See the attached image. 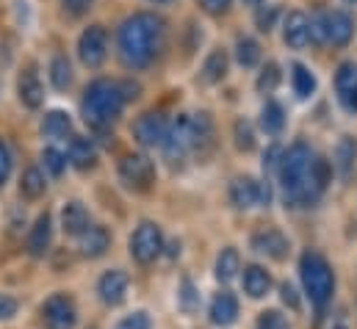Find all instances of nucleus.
<instances>
[{
    "label": "nucleus",
    "instance_id": "nucleus-35",
    "mask_svg": "<svg viewBox=\"0 0 357 329\" xmlns=\"http://www.w3.org/2000/svg\"><path fill=\"white\" fill-rule=\"evenodd\" d=\"M180 307L185 313H194L199 307V293H197V288H194L191 280H183V285H180Z\"/></svg>",
    "mask_w": 357,
    "mask_h": 329
},
{
    "label": "nucleus",
    "instance_id": "nucleus-23",
    "mask_svg": "<svg viewBox=\"0 0 357 329\" xmlns=\"http://www.w3.org/2000/svg\"><path fill=\"white\" fill-rule=\"evenodd\" d=\"M268 288H271V277L264 266H247L244 268V291L252 296V299H261L266 296Z\"/></svg>",
    "mask_w": 357,
    "mask_h": 329
},
{
    "label": "nucleus",
    "instance_id": "nucleus-22",
    "mask_svg": "<svg viewBox=\"0 0 357 329\" xmlns=\"http://www.w3.org/2000/svg\"><path fill=\"white\" fill-rule=\"evenodd\" d=\"M67 161L75 166V169H91L97 161V150L89 139L84 136H73L70 139V150H67Z\"/></svg>",
    "mask_w": 357,
    "mask_h": 329
},
{
    "label": "nucleus",
    "instance_id": "nucleus-31",
    "mask_svg": "<svg viewBox=\"0 0 357 329\" xmlns=\"http://www.w3.org/2000/svg\"><path fill=\"white\" fill-rule=\"evenodd\" d=\"M236 59H238L241 67H255L261 61V45L250 36H241L236 42Z\"/></svg>",
    "mask_w": 357,
    "mask_h": 329
},
{
    "label": "nucleus",
    "instance_id": "nucleus-27",
    "mask_svg": "<svg viewBox=\"0 0 357 329\" xmlns=\"http://www.w3.org/2000/svg\"><path fill=\"white\" fill-rule=\"evenodd\" d=\"M261 128L266 130L268 136L282 133V128H285V111H282L280 102L268 100L266 105H264V111H261Z\"/></svg>",
    "mask_w": 357,
    "mask_h": 329
},
{
    "label": "nucleus",
    "instance_id": "nucleus-15",
    "mask_svg": "<svg viewBox=\"0 0 357 329\" xmlns=\"http://www.w3.org/2000/svg\"><path fill=\"white\" fill-rule=\"evenodd\" d=\"M282 39H285V45L294 47V50H299V47H305V45L310 42L307 17H305L302 11H291V14L285 17V22H282Z\"/></svg>",
    "mask_w": 357,
    "mask_h": 329
},
{
    "label": "nucleus",
    "instance_id": "nucleus-45",
    "mask_svg": "<svg viewBox=\"0 0 357 329\" xmlns=\"http://www.w3.org/2000/svg\"><path fill=\"white\" fill-rule=\"evenodd\" d=\"M119 91H122L125 102H128V100H136V97H139V83H133V81H119Z\"/></svg>",
    "mask_w": 357,
    "mask_h": 329
},
{
    "label": "nucleus",
    "instance_id": "nucleus-14",
    "mask_svg": "<svg viewBox=\"0 0 357 329\" xmlns=\"http://www.w3.org/2000/svg\"><path fill=\"white\" fill-rule=\"evenodd\" d=\"M250 244H252V249L258 254H266L271 260H282L288 254V249H291L288 247V238L280 230H258Z\"/></svg>",
    "mask_w": 357,
    "mask_h": 329
},
{
    "label": "nucleus",
    "instance_id": "nucleus-39",
    "mask_svg": "<svg viewBox=\"0 0 357 329\" xmlns=\"http://www.w3.org/2000/svg\"><path fill=\"white\" fill-rule=\"evenodd\" d=\"M307 28H310V39H313V42H324V39H327V28H324V14H316L313 20H307Z\"/></svg>",
    "mask_w": 357,
    "mask_h": 329
},
{
    "label": "nucleus",
    "instance_id": "nucleus-18",
    "mask_svg": "<svg viewBox=\"0 0 357 329\" xmlns=\"http://www.w3.org/2000/svg\"><path fill=\"white\" fill-rule=\"evenodd\" d=\"M17 91H20V102L25 108H39L45 102V89H42V81L36 75L33 67H28L22 75H20V83H17Z\"/></svg>",
    "mask_w": 357,
    "mask_h": 329
},
{
    "label": "nucleus",
    "instance_id": "nucleus-5",
    "mask_svg": "<svg viewBox=\"0 0 357 329\" xmlns=\"http://www.w3.org/2000/svg\"><path fill=\"white\" fill-rule=\"evenodd\" d=\"M161 147H164L167 161H172V164H180L185 155L197 153V128H194V116H188V114L178 116V119L169 125L167 139H164Z\"/></svg>",
    "mask_w": 357,
    "mask_h": 329
},
{
    "label": "nucleus",
    "instance_id": "nucleus-11",
    "mask_svg": "<svg viewBox=\"0 0 357 329\" xmlns=\"http://www.w3.org/2000/svg\"><path fill=\"white\" fill-rule=\"evenodd\" d=\"M119 177L130 185V188H139L144 191L153 180H155V166L147 155H125L119 161Z\"/></svg>",
    "mask_w": 357,
    "mask_h": 329
},
{
    "label": "nucleus",
    "instance_id": "nucleus-44",
    "mask_svg": "<svg viewBox=\"0 0 357 329\" xmlns=\"http://www.w3.org/2000/svg\"><path fill=\"white\" fill-rule=\"evenodd\" d=\"M230 3H233V0H202V8H205L208 14H222V11L230 8Z\"/></svg>",
    "mask_w": 357,
    "mask_h": 329
},
{
    "label": "nucleus",
    "instance_id": "nucleus-6",
    "mask_svg": "<svg viewBox=\"0 0 357 329\" xmlns=\"http://www.w3.org/2000/svg\"><path fill=\"white\" fill-rule=\"evenodd\" d=\"M161 249H164L161 227L153 224V222H142L136 227L133 238H130V254H133V260L142 263V266H147V263H153L161 254Z\"/></svg>",
    "mask_w": 357,
    "mask_h": 329
},
{
    "label": "nucleus",
    "instance_id": "nucleus-32",
    "mask_svg": "<svg viewBox=\"0 0 357 329\" xmlns=\"http://www.w3.org/2000/svg\"><path fill=\"white\" fill-rule=\"evenodd\" d=\"M50 83H53L56 89H61V91L73 83V67H70L67 56H56V59L50 61Z\"/></svg>",
    "mask_w": 357,
    "mask_h": 329
},
{
    "label": "nucleus",
    "instance_id": "nucleus-20",
    "mask_svg": "<svg viewBox=\"0 0 357 329\" xmlns=\"http://www.w3.org/2000/svg\"><path fill=\"white\" fill-rule=\"evenodd\" d=\"M53 241V222H50V213H42L36 219V224L31 227V236H28V252L33 257H45L47 249Z\"/></svg>",
    "mask_w": 357,
    "mask_h": 329
},
{
    "label": "nucleus",
    "instance_id": "nucleus-30",
    "mask_svg": "<svg viewBox=\"0 0 357 329\" xmlns=\"http://www.w3.org/2000/svg\"><path fill=\"white\" fill-rule=\"evenodd\" d=\"M225 75H227V53H225V50H213V53L205 59L202 78L208 83H219Z\"/></svg>",
    "mask_w": 357,
    "mask_h": 329
},
{
    "label": "nucleus",
    "instance_id": "nucleus-1",
    "mask_svg": "<svg viewBox=\"0 0 357 329\" xmlns=\"http://www.w3.org/2000/svg\"><path fill=\"white\" fill-rule=\"evenodd\" d=\"M277 174H280L282 199L288 208H313L324 194V188L330 185L333 166L330 161L319 158L307 144L299 141L280 155Z\"/></svg>",
    "mask_w": 357,
    "mask_h": 329
},
{
    "label": "nucleus",
    "instance_id": "nucleus-43",
    "mask_svg": "<svg viewBox=\"0 0 357 329\" xmlns=\"http://www.w3.org/2000/svg\"><path fill=\"white\" fill-rule=\"evenodd\" d=\"M280 293H282V302H285L291 310H299V296H296L294 285H288V282H285V285L280 288Z\"/></svg>",
    "mask_w": 357,
    "mask_h": 329
},
{
    "label": "nucleus",
    "instance_id": "nucleus-7",
    "mask_svg": "<svg viewBox=\"0 0 357 329\" xmlns=\"http://www.w3.org/2000/svg\"><path fill=\"white\" fill-rule=\"evenodd\" d=\"M42 321L47 329H75V324H78L75 302L67 293H53L42 305Z\"/></svg>",
    "mask_w": 357,
    "mask_h": 329
},
{
    "label": "nucleus",
    "instance_id": "nucleus-29",
    "mask_svg": "<svg viewBox=\"0 0 357 329\" xmlns=\"http://www.w3.org/2000/svg\"><path fill=\"white\" fill-rule=\"evenodd\" d=\"M45 188H47V183H45V174H42L36 166L25 169L22 180H20V194H22V197H28V199H39V197L45 194Z\"/></svg>",
    "mask_w": 357,
    "mask_h": 329
},
{
    "label": "nucleus",
    "instance_id": "nucleus-4",
    "mask_svg": "<svg viewBox=\"0 0 357 329\" xmlns=\"http://www.w3.org/2000/svg\"><path fill=\"white\" fill-rule=\"evenodd\" d=\"M299 274H302V285H305V293L310 296V302L316 307H324L335 291V274H333L330 263L319 252H305L299 260Z\"/></svg>",
    "mask_w": 357,
    "mask_h": 329
},
{
    "label": "nucleus",
    "instance_id": "nucleus-38",
    "mask_svg": "<svg viewBox=\"0 0 357 329\" xmlns=\"http://www.w3.org/2000/svg\"><path fill=\"white\" fill-rule=\"evenodd\" d=\"M153 324H150V316L147 313H130V316H125L119 324H116V329H150Z\"/></svg>",
    "mask_w": 357,
    "mask_h": 329
},
{
    "label": "nucleus",
    "instance_id": "nucleus-17",
    "mask_svg": "<svg viewBox=\"0 0 357 329\" xmlns=\"http://www.w3.org/2000/svg\"><path fill=\"white\" fill-rule=\"evenodd\" d=\"M61 227L67 236H84L86 230L91 227V219H89V211L81 205V202H67L61 208Z\"/></svg>",
    "mask_w": 357,
    "mask_h": 329
},
{
    "label": "nucleus",
    "instance_id": "nucleus-8",
    "mask_svg": "<svg viewBox=\"0 0 357 329\" xmlns=\"http://www.w3.org/2000/svg\"><path fill=\"white\" fill-rule=\"evenodd\" d=\"M268 199H271V191H268L266 183H261V180L238 177L230 185V202L238 211H250V208H258V205H268Z\"/></svg>",
    "mask_w": 357,
    "mask_h": 329
},
{
    "label": "nucleus",
    "instance_id": "nucleus-12",
    "mask_svg": "<svg viewBox=\"0 0 357 329\" xmlns=\"http://www.w3.org/2000/svg\"><path fill=\"white\" fill-rule=\"evenodd\" d=\"M128 285H130V277H128L122 268H111V271H105V274L100 277L97 293H100V299H102L108 307H116V305L125 302Z\"/></svg>",
    "mask_w": 357,
    "mask_h": 329
},
{
    "label": "nucleus",
    "instance_id": "nucleus-34",
    "mask_svg": "<svg viewBox=\"0 0 357 329\" xmlns=\"http://www.w3.org/2000/svg\"><path fill=\"white\" fill-rule=\"evenodd\" d=\"M236 147L244 150V153H250L255 147V133H252V125L247 119H238L236 122Z\"/></svg>",
    "mask_w": 357,
    "mask_h": 329
},
{
    "label": "nucleus",
    "instance_id": "nucleus-48",
    "mask_svg": "<svg viewBox=\"0 0 357 329\" xmlns=\"http://www.w3.org/2000/svg\"><path fill=\"white\" fill-rule=\"evenodd\" d=\"M347 3H357V0H347Z\"/></svg>",
    "mask_w": 357,
    "mask_h": 329
},
{
    "label": "nucleus",
    "instance_id": "nucleus-13",
    "mask_svg": "<svg viewBox=\"0 0 357 329\" xmlns=\"http://www.w3.org/2000/svg\"><path fill=\"white\" fill-rule=\"evenodd\" d=\"M324 28H327V39L338 47L349 45L352 33H355V20L349 11H330L324 14Z\"/></svg>",
    "mask_w": 357,
    "mask_h": 329
},
{
    "label": "nucleus",
    "instance_id": "nucleus-36",
    "mask_svg": "<svg viewBox=\"0 0 357 329\" xmlns=\"http://www.w3.org/2000/svg\"><path fill=\"white\" fill-rule=\"evenodd\" d=\"M42 161H45V169H47L53 177H59V174L64 171V166H67V155L59 153V150H53V147H47V150L42 153Z\"/></svg>",
    "mask_w": 357,
    "mask_h": 329
},
{
    "label": "nucleus",
    "instance_id": "nucleus-26",
    "mask_svg": "<svg viewBox=\"0 0 357 329\" xmlns=\"http://www.w3.org/2000/svg\"><path fill=\"white\" fill-rule=\"evenodd\" d=\"M238 268H241V257H238V252H236L233 247L222 249L219 257H216V280L230 282V280L238 274Z\"/></svg>",
    "mask_w": 357,
    "mask_h": 329
},
{
    "label": "nucleus",
    "instance_id": "nucleus-25",
    "mask_svg": "<svg viewBox=\"0 0 357 329\" xmlns=\"http://www.w3.org/2000/svg\"><path fill=\"white\" fill-rule=\"evenodd\" d=\"M42 130H45V136H50V139H67V136H73V119H70L64 111H50V114L45 116Z\"/></svg>",
    "mask_w": 357,
    "mask_h": 329
},
{
    "label": "nucleus",
    "instance_id": "nucleus-37",
    "mask_svg": "<svg viewBox=\"0 0 357 329\" xmlns=\"http://www.w3.org/2000/svg\"><path fill=\"white\" fill-rule=\"evenodd\" d=\"M258 329H291V327H288V319H285L282 313L266 310V313H261V319H258Z\"/></svg>",
    "mask_w": 357,
    "mask_h": 329
},
{
    "label": "nucleus",
    "instance_id": "nucleus-42",
    "mask_svg": "<svg viewBox=\"0 0 357 329\" xmlns=\"http://www.w3.org/2000/svg\"><path fill=\"white\" fill-rule=\"evenodd\" d=\"M8 174H11V153H8V147L0 141V185H6Z\"/></svg>",
    "mask_w": 357,
    "mask_h": 329
},
{
    "label": "nucleus",
    "instance_id": "nucleus-47",
    "mask_svg": "<svg viewBox=\"0 0 357 329\" xmlns=\"http://www.w3.org/2000/svg\"><path fill=\"white\" fill-rule=\"evenodd\" d=\"M244 3H250V6H261L264 0H244Z\"/></svg>",
    "mask_w": 357,
    "mask_h": 329
},
{
    "label": "nucleus",
    "instance_id": "nucleus-46",
    "mask_svg": "<svg viewBox=\"0 0 357 329\" xmlns=\"http://www.w3.org/2000/svg\"><path fill=\"white\" fill-rule=\"evenodd\" d=\"M274 17H277V11H274V8H268V11H261V14H258V25H261V31H271Z\"/></svg>",
    "mask_w": 357,
    "mask_h": 329
},
{
    "label": "nucleus",
    "instance_id": "nucleus-3",
    "mask_svg": "<svg viewBox=\"0 0 357 329\" xmlns=\"http://www.w3.org/2000/svg\"><path fill=\"white\" fill-rule=\"evenodd\" d=\"M122 108H125V97L119 91V81L100 78V81L86 86L81 111H84V119L89 122L91 128H97V130L108 128L122 114Z\"/></svg>",
    "mask_w": 357,
    "mask_h": 329
},
{
    "label": "nucleus",
    "instance_id": "nucleus-49",
    "mask_svg": "<svg viewBox=\"0 0 357 329\" xmlns=\"http://www.w3.org/2000/svg\"><path fill=\"white\" fill-rule=\"evenodd\" d=\"M335 329H347V327H335Z\"/></svg>",
    "mask_w": 357,
    "mask_h": 329
},
{
    "label": "nucleus",
    "instance_id": "nucleus-41",
    "mask_svg": "<svg viewBox=\"0 0 357 329\" xmlns=\"http://www.w3.org/2000/svg\"><path fill=\"white\" fill-rule=\"evenodd\" d=\"M61 6H64L67 14L81 17V14H86V11L91 8V0H61Z\"/></svg>",
    "mask_w": 357,
    "mask_h": 329
},
{
    "label": "nucleus",
    "instance_id": "nucleus-16",
    "mask_svg": "<svg viewBox=\"0 0 357 329\" xmlns=\"http://www.w3.org/2000/svg\"><path fill=\"white\" fill-rule=\"evenodd\" d=\"M335 86L341 94V102L347 111H357V64L347 61L335 72Z\"/></svg>",
    "mask_w": 357,
    "mask_h": 329
},
{
    "label": "nucleus",
    "instance_id": "nucleus-40",
    "mask_svg": "<svg viewBox=\"0 0 357 329\" xmlns=\"http://www.w3.org/2000/svg\"><path fill=\"white\" fill-rule=\"evenodd\" d=\"M17 299L14 296H8V293H0V321H6V319H11V316H17Z\"/></svg>",
    "mask_w": 357,
    "mask_h": 329
},
{
    "label": "nucleus",
    "instance_id": "nucleus-2",
    "mask_svg": "<svg viewBox=\"0 0 357 329\" xmlns=\"http://www.w3.org/2000/svg\"><path fill=\"white\" fill-rule=\"evenodd\" d=\"M164 33H167V25L153 11H139V14L128 17L119 25V33H116L122 64L128 70H144V67H150L155 61V56L161 53Z\"/></svg>",
    "mask_w": 357,
    "mask_h": 329
},
{
    "label": "nucleus",
    "instance_id": "nucleus-24",
    "mask_svg": "<svg viewBox=\"0 0 357 329\" xmlns=\"http://www.w3.org/2000/svg\"><path fill=\"white\" fill-rule=\"evenodd\" d=\"M355 164H357L355 139L344 136V139L338 141V150H335V169H338V174H341L344 180H349V177H352V171H355Z\"/></svg>",
    "mask_w": 357,
    "mask_h": 329
},
{
    "label": "nucleus",
    "instance_id": "nucleus-10",
    "mask_svg": "<svg viewBox=\"0 0 357 329\" xmlns=\"http://www.w3.org/2000/svg\"><path fill=\"white\" fill-rule=\"evenodd\" d=\"M167 130H169V122L164 114L158 111H147L136 119L133 125V136L139 139L142 147H161L164 139H167Z\"/></svg>",
    "mask_w": 357,
    "mask_h": 329
},
{
    "label": "nucleus",
    "instance_id": "nucleus-33",
    "mask_svg": "<svg viewBox=\"0 0 357 329\" xmlns=\"http://www.w3.org/2000/svg\"><path fill=\"white\" fill-rule=\"evenodd\" d=\"M277 83H280V67L268 61L266 67L261 70V75H258V91L261 94H271L277 89Z\"/></svg>",
    "mask_w": 357,
    "mask_h": 329
},
{
    "label": "nucleus",
    "instance_id": "nucleus-9",
    "mask_svg": "<svg viewBox=\"0 0 357 329\" xmlns=\"http://www.w3.org/2000/svg\"><path fill=\"white\" fill-rule=\"evenodd\" d=\"M78 56L86 67H100L108 56V33L102 25H89L78 39Z\"/></svg>",
    "mask_w": 357,
    "mask_h": 329
},
{
    "label": "nucleus",
    "instance_id": "nucleus-21",
    "mask_svg": "<svg viewBox=\"0 0 357 329\" xmlns=\"http://www.w3.org/2000/svg\"><path fill=\"white\" fill-rule=\"evenodd\" d=\"M111 247V233L100 224H91L89 230L81 236V252L86 257H102Z\"/></svg>",
    "mask_w": 357,
    "mask_h": 329
},
{
    "label": "nucleus",
    "instance_id": "nucleus-28",
    "mask_svg": "<svg viewBox=\"0 0 357 329\" xmlns=\"http://www.w3.org/2000/svg\"><path fill=\"white\" fill-rule=\"evenodd\" d=\"M291 81H294V94L299 100H307L316 91V75L305 64H294L291 67Z\"/></svg>",
    "mask_w": 357,
    "mask_h": 329
},
{
    "label": "nucleus",
    "instance_id": "nucleus-19",
    "mask_svg": "<svg viewBox=\"0 0 357 329\" xmlns=\"http://www.w3.org/2000/svg\"><path fill=\"white\" fill-rule=\"evenodd\" d=\"M236 319H238V299L227 291L216 293L213 302H211V321L216 327H230Z\"/></svg>",
    "mask_w": 357,
    "mask_h": 329
}]
</instances>
